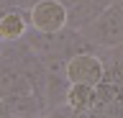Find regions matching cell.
<instances>
[{"label":"cell","mask_w":123,"mask_h":118,"mask_svg":"<svg viewBox=\"0 0 123 118\" xmlns=\"http://www.w3.org/2000/svg\"><path fill=\"white\" fill-rule=\"evenodd\" d=\"M44 118H74V110L69 108V105H56V108L46 110Z\"/></svg>","instance_id":"cell-7"},{"label":"cell","mask_w":123,"mask_h":118,"mask_svg":"<svg viewBox=\"0 0 123 118\" xmlns=\"http://www.w3.org/2000/svg\"><path fill=\"white\" fill-rule=\"evenodd\" d=\"M67 80L72 85H100L105 80V62L98 51H80L67 62Z\"/></svg>","instance_id":"cell-3"},{"label":"cell","mask_w":123,"mask_h":118,"mask_svg":"<svg viewBox=\"0 0 123 118\" xmlns=\"http://www.w3.org/2000/svg\"><path fill=\"white\" fill-rule=\"evenodd\" d=\"M85 39L95 51H103V49H115L123 44V13L115 5L105 8L90 26L82 28Z\"/></svg>","instance_id":"cell-1"},{"label":"cell","mask_w":123,"mask_h":118,"mask_svg":"<svg viewBox=\"0 0 123 118\" xmlns=\"http://www.w3.org/2000/svg\"><path fill=\"white\" fill-rule=\"evenodd\" d=\"M31 31L28 10L23 8H10L0 16V44H13V41H23Z\"/></svg>","instance_id":"cell-4"},{"label":"cell","mask_w":123,"mask_h":118,"mask_svg":"<svg viewBox=\"0 0 123 118\" xmlns=\"http://www.w3.org/2000/svg\"><path fill=\"white\" fill-rule=\"evenodd\" d=\"M98 85H69L67 90V105L72 110H85L98 103Z\"/></svg>","instance_id":"cell-6"},{"label":"cell","mask_w":123,"mask_h":118,"mask_svg":"<svg viewBox=\"0 0 123 118\" xmlns=\"http://www.w3.org/2000/svg\"><path fill=\"white\" fill-rule=\"evenodd\" d=\"M74 118H105V108L92 105V108H85V110H74Z\"/></svg>","instance_id":"cell-8"},{"label":"cell","mask_w":123,"mask_h":118,"mask_svg":"<svg viewBox=\"0 0 123 118\" xmlns=\"http://www.w3.org/2000/svg\"><path fill=\"white\" fill-rule=\"evenodd\" d=\"M64 5H67V13H69V28H77V31L90 26L105 10L98 0H64Z\"/></svg>","instance_id":"cell-5"},{"label":"cell","mask_w":123,"mask_h":118,"mask_svg":"<svg viewBox=\"0 0 123 118\" xmlns=\"http://www.w3.org/2000/svg\"><path fill=\"white\" fill-rule=\"evenodd\" d=\"M113 5H115V8H118V10L123 13V0H113Z\"/></svg>","instance_id":"cell-9"},{"label":"cell","mask_w":123,"mask_h":118,"mask_svg":"<svg viewBox=\"0 0 123 118\" xmlns=\"http://www.w3.org/2000/svg\"><path fill=\"white\" fill-rule=\"evenodd\" d=\"M21 118H44V116H21Z\"/></svg>","instance_id":"cell-10"},{"label":"cell","mask_w":123,"mask_h":118,"mask_svg":"<svg viewBox=\"0 0 123 118\" xmlns=\"http://www.w3.org/2000/svg\"><path fill=\"white\" fill-rule=\"evenodd\" d=\"M23 3H28V5H31V0H23Z\"/></svg>","instance_id":"cell-11"},{"label":"cell","mask_w":123,"mask_h":118,"mask_svg":"<svg viewBox=\"0 0 123 118\" xmlns=\"http://www.w3.org/2000/svg\"><path fill=\"white\" fill-rule=\"evenodd\" d=\"M28 21L38 33H59L69 26V13L64 0H36L28 5Z\"/></svg>","instance_id":"cell-2"},{"label":"cell","mask_w":123,"mask_h":118,"mask_svg":"<svg viewBox=\"0 0 123 118\" xmlns=\"http://www.w3.org/2000/svg\"><path fill=\"white\" fill-rule=\"evenodd\" d=\"M121 46H123V44H121Z\"/></svg>","instance_id":"cell-13"},{"label":"cell","mask_w":123,"mask_h":118,"mask_svg":"<svg viewBox=\"0 0 123 118\" xmlns=\"http://www.w3.org/2000/svg\"><path fill=\"white\" fill-rule=\"evenodd\" d=\"M31 3H36V0H31Z\"/></svg>","instance_id":"cell-12"}]
</instances>
